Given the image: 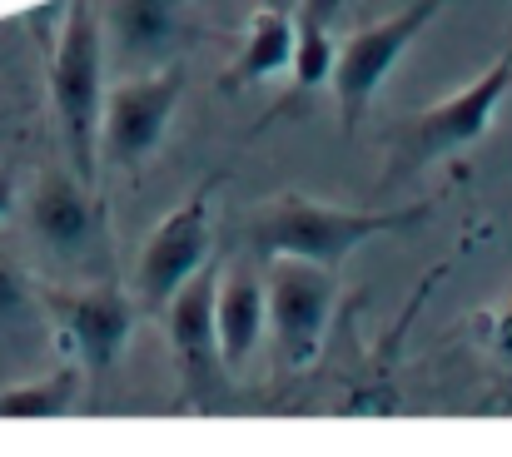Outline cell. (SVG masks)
I'll list each match as a JSON object with an SVG mask.
<instances>
[{
    "label": "cell",
    "mask_w": 512,
    "mask_h": 457,
    "mask_svg": "<svg viewBox=\"0 0 512 457\" xmlns=\"http://www.w3.org/2000/svg\"><path fill=\"white\" fill-rule=\"evenodd\" d=\"M50 100H55L70 169L85 184H95L100 120H105V35H100V10L90 0H70V15L60 25L55 60H50Z\"/></svg>",
    "instance_id": "2"
},
{
    "label": "cell",
    "mask_w": 512,
    "mask_h": 457,
    "mask_svg": "<svg viewBox=\"0 0 512 457\" xmlns=\"http://www.w3.org/2000/svg\"><path fill=\"white\" fill-rule=\"evenodd\" d=\"M35 323H40V313H35V299H30V284L10 269V264H0V353L10 348V353H30L35 348Z\"/></svg>",
    "instance_id": "16"
},
{
    "label": "cell",
    "mask_w": 512,
    "mask_h": 457,
    "mask_svg": "<svg viewBox=\"0 0 512 457\" xmlns=\"http://www.w3.org/2000/svg\"><path fill=\"white\" fill-rule=\"evenodd\" d=\"M209 264V184L194 189L184 204H174L165 224L145 239L140 269H135V294L145 299L150 313H165L174 289L194 279Z\"/></svg>",
    "instance_id": "9"
},
{
    "label": "cell",
    "mask_w": 512,
    "mask_h": 457,
    "mask_svg": "<svg viewBox=\"0 0 512 457\" xmlns=\"http://www.w3.org/2000/svg\"><path fill=\"white\" fill-rule=\"evenodd\" d=\"M30 234L60 254V259H75L90 249L95 239V199H90V184L70 169V174H40L35 194H30Z\"/></svg>",
    "instance_id": "11"
},
{
    "label": "cell",
    "mask_w": 512,
    "mask_h": 457,
    "mask_svg": "<svg viewBox=\"0 0 512 457\" xmlns=\"http://www.w3.org/2000/svg\"><path fill=\"white\" fill-rule=\"evenodd\" d=\"M189 0H110L100 10L105 60L120 75L174 65L189 45Z\"/></svg>",
    "instance_id": "8"
},
{
    "label": "cell",
    "mask_w": 512,
    "mask_h": 457,
    "mask_svg": "<svg viewBox=\"0 0 512 457\" xmlns=\"http://www.w3.org/2000/svg\"><path fill=\"white\" fill-rule=\"evenodd\" d=\"M428 219V204L413 209H343V204H324V199H304V194H284L264 209H254L249 224V249L254 254H294L309 264L334 269L353 249H363L378 234H398Z\"/></svg>",
    "instance_id": "1"
},
{
    "label": "cell",
    "mask_w": 512,
    "mask_h": 457,
    "mask_svg": "<svg viewBox=\"0 0 512 457\" xmlns=\"http://www.w3.org/2000/svg\"><path fill=\"white\" fill-rule=\"evenodd\" d=\"M10 204H15V184L10 174H0V214H10Z\"/></svg>",
    "instance_id": "18"
},
{
    "label": "cell",
    "mask_w": 512,
    "mask_h": 457,
    "mask_svg": "<svg viewBox=\"0 0 512 457\" xmlns=\"http://www.w3.org/2000/svg\"><path fill=\"white\" fill-rule=\"evenodd\" d=\"M75 398H80V363H65L40 383L5 388L0 393V418H60V413L75 408Z\"/></svg>",
    "instance_id": "15"
},
{
    "label": "cell",
    "mask_w": 512,
    "mask_h": 457,
    "mask_svg": "<svg viewBox=\"0 0 512 457\" xmlns=\"http://www.w3.org/2000/svg\"><path fill=\"white\" fill-rule=\"evenodd\" d=\"M289 60H294V20H284L279 10H264L254 20V30L244 40V55H239L229 80L234 85H254V80H269V75L289 70Z\"/></svg>",
    "instance_id": "13"
},
{
    "label": "cell",
    "mask_w": 512,
    "mask_h": 457,
    "mask_svg": "<svg viewBox=\"0 0 512 457\" xmlns=\"http://www.w3.org/2000/svg\"><path fill=\"white\" fill-rule=\"evenodd\" d=\"M334 10H339V0H309L304 5V15H299V25H294V75H299V85H324L329 80V70H334V40H329V25H334Z\"/></svg>",
    "instance_id": "14"
},
{
    "label": "cell",
    "mask_w": 512,
    "mask_h": 457,
    "mask_svg": "<svg viewBox=\"0 0 512 457\" xmlns=\"http://www.w3.org/2000/svg\"><path fill=\"white\" fill-rule=\"evenodd\" d=\"M214 284H219V274L204 264L165 304L179 398L199 413H214V408L229 403V363L219 353V328H214Z\"/></svg>",
    "instance_id": "5"
},
{
    "label": "cell",
    "mask_w": 512,
    "mask_h": 457,
    "mask_svg": "<svg viewBox=\"0 0 512 457\" xmlns=\"http://www.w3.org/2000/svg\"><path fill=\"white\" fill-rule=\"evenodd\" d=\"M45 308L55 318V328L65 333V348L75 353L80 373L105 378L135 328V308L120 289H50Z\"/></svg>",
    "instance_id": "10"
},
{
    "label": "cell",
    "mask_w": 512,
    "mask_h": 457,
    "mask_svg": "<svg viewBox=\"0 0 512 457\" xmlns=\"http://www.w3.org/2000/svg\"><path fill=\"white\" fill-rule=\"evenodd\" d=\"M448 0H408L403 10H393L388 20H373L363 25L358 35H348L339 50H334V70H329V85L339 95V120L343 130H358V120L368 115L378 85L393 75V65L408 55V45L438 20Z\"/></svg>",
    "instance_id": "4"
},
{
    "label": "cell",
    "mask_w": 512,
    "mask_h": 457,
    "mask_svg": "<svg viewBox=\"0 0 512 457\" xmlns=\"http://www.w3.org/2000/svg\"><path fill=\"white\" fill-rule=\"evenodd\" d=\"M264 304L274 323V348L284 368H304L324 333H329V313H334V279L324 264L294 259V254H269V274H264Z\"/></svg>",
    "instance_id": "7"
},
{
    "label": "cell",
    "mask_w": 512,
    "mask_h": 457,
    "mask_svg": "<svg viewBox=\"0 0 512 457\" xmlns=\"http://www.w3.org/2000/svg\"><path fill=\"white\" fill-rule=\"evenodd\" d=\"M179 90H184V60L160 65V70L125 75V80L110 90V100H105L100 159H110V164H120V169L150 159V154L160 150L165 130H170Z\"/></svg>",
    "instance_id": "6"
},
{
    "label": "cell",
    "mask_w": 512,
    "mask_h": 457,
    "mask_svg": "<svg viewBox=\"0 0 512 457\" xmlns=\"http://www.w3.org/2000/svg\"><path fill=\"white\" fill-rule=\"evenodd\" d=\"M508 90H512V50L498 55V60H493L473 85H463L458 95H448V100H438V105L408 115V120L393 130V150H388V169H383L388 184H403V179L423 174L428 164H438V159H448V154L478 145V140L488 135V125H493V115H498V105H503Z\"/></svg>",
    "instance_id": "3"
},
{
    "label": "cell",
    "mask_w": 512,
    "mask_h": 457,
    "mask_svg": "<svg viewBox=\"0 0 512 457\" xmlns=\"http://www.w3.org/2000/svg\"><path fill=\"white\" fill-rule=\"evenodd\" d=\"M264 318H269V304L254 274H229L214 284V328H219V353L229 368H239L259 348Z\"/></svg>",
    "instance_id": "12"
},
{
    "label": "cell",
    "mask_w": 512,
    "mask_h": 457,
    "mask_svg": "<svg viewBox=\"0 0 512 457\" xmlns=\"http://www.w3.org/2000/svg\"><path fill=\"white\" fill-rule=\"evenodd\" d=\"M493 363H498V373H503V383L512 393V304L493 318Z\"/></svg>",
    "instance_id": "17"
}]
</instances>
